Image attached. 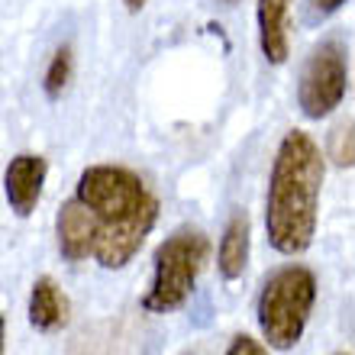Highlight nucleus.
Segmentation results:
<instances>
[{"instance_id": "1", "label": "nucleus", "mask_w": 355, "mask_h": 355, "mask_svg": "<svg viewBox=\"0 0 355 355\" xmlns=\"http://www.w3.org/2000/svg\"><path fill=\"white\" fill-rule=\"evenodd\" d=\"M75 197L91 210L97 236L91 259L101 268H126L159 220V197L123 165H91L81 171Z\"/></svg>"}, {"instance_id": "2", "label": "nucleus", "mask_w": 355, "mask_h": 355, "mask_svg": "<svg viewBox=\"0 0 355 355\" xmlns=\"http://www.w3.org/2000/svg\"><path fill=\"white\" fill-rule=\"evenodd\" d=\"M323 175H327V162L317 142L304 130L284 132L271 165L268 197H265L268 243L281 255H300L313 243Z\"/></svg>"}, {"instance_id": "3", "label": "nucleus", "mask_w": 355, "mask_h": 355, "mask_svg": "<svg viewBox=\"0 0 355 355\" xmlns=\"http://www.w3.org/2000/svg\"><path fill=\"white\" fill-rule=\"evenodd\" d=\"M317 300V278L304 265H284L265 281L259 294V327L271 349L288 352L307 329L310 310Z\"/></svg>"}, {"instance_id": "4", "label": "nucleus", "mask_w": 355, "mask_h": 355, "mask_svg": "<svg viewBox=\"0 0 355 355\" xmlns=\"http://www.w3.org/2000/svg\"><path fill=\"white\" fill-rule=\"evenodd\" d=\"M210 259V239L200 230L181 226L155 249V278H152L149 294L142 297V310L149 313H175L194 294L197 275L204 271Z\"/></svg>"}, {"instance_id": "5", "label": "nucleus", "mask_w": 355, "mask_h": 355, "mask_svg": "<svg viewBox=\"0 0 355 355\" xmlns=\"http://www.w3.org/2000/svg\"><path fill=\"white\" fill-rule=\"evenodd\" d=\"M349 91V58L336 39L320 42L304 62L297 81V107L307 120H323L336 110Z\"/></svg>"}, {"instance_id": "6", "label": "nucleus", "mask_w": 355, "mask_h": 355, "mask_svg": "<svg viewBox=\"0 0 355 355\" xmlns=\"http://www.w3.org/2000/svg\"><path fill=\"white\" fill-rule=\"evenodd\" d=\"M46 175H49V165L36 152H19L17 159H10L7 171H3V194H7V204L17 216L26 220V216L36 214Z\"/></svg>"}, {"instance_id": "7", "label": "nucleus", "mask_w": 355, "mask_h": 355, "mask_svg": "<svg viewBox=\"0 0 355 355\" xmlns=\"http://www.w3.org/2000/svg\"><path fill=\"white\" fill-rule=\"evenodd\" d=\"M55 230H58V249H62V255H65L68 262H85V259H91L97 223H94L91 210H87L78 197H71V200L62 204Z\"/></svg>"}, {"instance_id": "8", "label": "nucleus", "mask_w": 355, "mask_h": 355, "mask_svg": "<svg viewBox=\"0 0 355 355\" xmlns=\"http://www.w3.org/2000/svg\"><path fill=\"white\" fill-rule=\"evenodd\" d=\"M259 46L271 65L291 55V0H259Z\"/></svg>"}, {"instance_id": "9", "label": "nucleus", "mask_w": 355, "mask_h": 355, "mask_svg": "<svg viewBox=\"0 0 355 355\" xmlns=\"http://www.w3.org/2000/svg\"><path fill=\"white\" fill-rule=\"evenodd\" d=\"M29 323L39 333H55L68 323V300L49 275L36 278V284L29 291Z\"/></svg>"}, {"instance_id": "10", "label": "nucleus", "mask_w": 355, "mask_h": 355, "mask_svg": "<svg viewBox=\"0 0 355 355\" xmlns=\"http://www.w3.org/2000/svg\"><path fill=\"white\" fill-rule=\"evenodd\" d=\"M216 265L226 281L243 278L245 265H249V216L236 214L223 230L220 239V252H216Z\"/></svg>"}, {"instance_id": "11", "label": "nucleus", "mask_w": 355, "mask_h": 355, "mask_svg": "<svg viewBox=\"0 0 355 355\" xmlns=\"http://www.w3.org/2000/svg\"><path fill=\"white\" fill-rule=\"evenodd\" d=\"M71 75H75V52H71V46H62L49 62L46 81H42L49 101H58L65 94V87L71 85Z\"/></svg>"}, {"instance_id": "12", "label": "nucleus", "mask_w": 355, "mask_h": 355, "mask_svg": "<svg viewBox=\"0 0 355 355\" xmlns=\"http://www.w3.org/2000/svg\"><path fill=\"white\" fill-rule=\"evenodd\" d=\"M352 120H346L329 136V159L336 162L339 168H352Z\"/></svg>"}, {"instance_id": "13", "label": "nucleus", "mask_w": 355, "mask_h": 355, "mask_svg": "<svg viewBox=\"0 0 355 355\" xmlns=\"http://www.w3.org/2000/svg\"><path fill=\"white\" fill-rule=\"evenodd\" d=\"M226 355H268L265 352V346L259 343V339H252V336H236L233 343H230V349H226Z\"/></svg>"}, {"instance_id": "14", "label": "nucleus", "mask_w": 355, "mask_h": 355, "mask_svg": "<svg viewBox=\"0 0 355 355\" xmlns=\"http://www.w3.org/2000/svg\"><path fill=\"white\" fill-rule=\"evenodd\" d=\"M307 3H310V19L317 23V19L333 17L339 7H346L349 0H307Z\"/></svg>"}, {"instance_id": "15", "label": "nucleus", "mask_w": 355, "mask_h": 355, "mask_svg": "<svg viewBox=\"0 0 355 355\" xmlns=\"http://www.w3.org/2000/svg\"><path fill=\"white\" fill-rule=\"evenodd\" d=\"M123 3H126V10H130V13H139V10L146 7L149 0H123Z\"/></svg>"}, {"instance_id": "16", "label": "nucleus", "mask_w": 355, "mask_h": 355, "mask_svg": "<svg viewBox=\"0 0 355 355\" xmlns=\"http://www.w3.org/2000/svg\"><path fill=\"white\" fill-rule=\"evenodd\" d=\"M3 339H7V323L0 317V355H3Z\"/></svg>"}, {"instance_id": "17", "label": "nucleus", "mask_w": 355, "mask_h": 355, "mask_svg": "<svg viewBox=\"0 0 355 355\" xmlns=\"http://www.w3.org/2000/svg\"><path fill=\"white\" fill-rule=\"evenodd\" d=\"M336 355H352V352H336Z\"/></svg>"}, {"instance_id": "18", "label": "nucleus", "mask_w": 355, "mask_h": 355, "mask_svg": "<svg viewBox=\"0 0 355 355\" xmlns=\"http://www.w3.org/2000/svg\"><path fill=\"white\" fill-rule=\"evenodd\" d=\"M230 3H236V0H230Z\"/></svg>"}]
</instances>
